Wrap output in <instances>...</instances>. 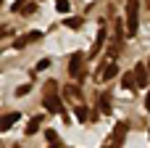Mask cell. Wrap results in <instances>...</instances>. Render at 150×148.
Segmentation results:
<instances>
[{"label": "cell", "mask_w": 150, "mask_h": 148, "mask_svg": "<svg viewBox=\"0 0 150 148\" xmlns=\"http://www.w3.org/2000/svg\"><path fill=\"white\" fill-rule=\"evenodd\" d=\"M121 85H124V90H132V87H137V77L124 74V77H121Z\"/></svg>", "instance_id": "obj_10"}, {"label": "cell", "mask_w": 150, "mask_h": 148, "mask_svg": "<svg viewBox=\"0 0 150 148\" xmlns=\"http://www.w3.org/2000/svg\"><path fill=\"white\" fill-rule=\"evenodd\" d=\"M148 66H150V58H148Z\"/></svg>", "instance_id": "obj_21"}, {"label": "cell", "mask_w": 150, "mask_h": 148, "mask_svg": "<svg viewBox=\"0 0 150 148\" xmlns=\"http://www.w3.org/2000/svg\"><path fill=\"white\" fill-rule=\"evenodd\" d=\"M50 148H61V146H58V143H50Z\"/></svg>", "instance_id": "obj_20"}, {"label": "cell", "mask_w": 150, "mask_h": 148, "mask_svg": "<svg viewBox=\"0 0 150 148\" xmlns=\"http://www.w3.org/2000/svg\"><path fill=\"white\" fill-rule=\"evenodd\" d=\"M82 61H84V53H71V58H69V74L74 77V79H84V74H82Z\"/></svg>", "instance_id": "obj_2"}, {"label": "cell", "mask_w": 150, "mask_h": 148, "mask_svg": "<svg viewBox=\"0 0 150 148\" xmlns=\"http://www.w3.org/2000/svg\"><path fill=\"white\" fill-rule=\"evenodd\" d=\"M134 77H137V87H145L148 85V69H145V64H137L134 66Z\"/></svg>", "instance_id": "obj_6"}, {"label": "cell", "mask_w": 150, "mask_h": 148, "mask_svg": "<svg viewBox=\"0 0 150 148\" xmlns=\"http://www.w3.org/2000/svg\"><path fill=\"white\" fill-rule=\"evenodd\" d=\"M127 132H129V124H127V122H119V124H116V130H113V135H111V140H113V148H119L121 143H124Z\"/></svg>", "instance_id": "obj_4"}, {"label": "cell", "mask_w": 150, "mask_h": 148, "mask_svg": "<svg viewBox=\"0 0 150 148\" xmlns=\"http://www.w3.org/2000/svg\"><path fill=\"white\" fill-rule=\"evenodd\" d=\"M103 42H105V29H100V32H98V40H95V45H92V53H90L92 58H95V56L100 53V48H103Z\"/></svg>", "instance_id": "obj_8"}, {"label": "cell", "mask_w": 150, "mask_h": 148, "mask_svg": "<svg viewBox=\"0 0 150 148\" xmlns=\"http://www.w3.org/2000/svg\"><path fill=\"white\" fill-rule=\"evenodd\" d=\"M29 90H32V85H21V87H18V90H16V95H18V98H21V95H26V93H29Z\"/></svg>", "instance_id": "obj_17"}, {"label": "cell", "mask_w": 150, "mask_h": 148, "mask_svg": "<svg viewBox=\"0 0 150 148\" xmlns=\"http://www.w3.org/2000/svg\"><path fill=\"white\" fill-rule=\"evenodd\" d=\"M45 140H47V143H58V138H55L53 130H45Z\"/></svg>", "instance_id": "obj_16"}, {"label": "cell", "mask_w": 150, "mask_h": 148, "mask_svg": "<svg viewBox=\"0 0 150 148\" xmlns=\"http://www.w3.org/2000/svg\"><path fill=\"white\" fill-rule=\"evenodd\" d=\"M145 109L150 111V93H148V98H145Z\"/></svg>", "instance_id": "obj_19"}, {"label": "cell", "mask_w": 150, "mask_h": 148, "mask_svg": "<svg viewBox=\"0 0 150 148\" xmlns=\"http://www.w3.org/2000/svg\"><path fill=\"white\" fill-rule=\"evenodd\" d=\"M116 74H119V66H116V61H111L108 66H100V71H98V79H105V82H108V79H113Z\"/></svg>", "instance_id": "obj_5"}, {"label": "cell", "mask_w": 150, "mask_h": 148, "mask_svg": "<svg viewBox=\"0 0 150 148\" xmlns=\"http://www.w3.org/2000/svg\"><path fill=\"white\" fill-rule=\"evenodd\" d=\"M76 119H79V122L87 119V109H84V106H76Z\"/></svg>", "instance_id": "obj_14"}, {"label": "cell", "mask_w": 150, "mask_h": 148, "mask_svg": "<svg viewBox=\"0 0 150 148\" xmlns=\"http://www.w3.org/2000/svg\"><path fill=\"white\" fill-rule=\"evenodd\" d=\"M18 117H21V114H16V111H13V114H8V117L3 119V124H0V130H3V132H5V130H11V127L18 122Z\"/></svg>", "instance_id": "obj_9"}, {"label": "cell", "mask_w": 150, "mask_h": 148, "mask_svg": "<svg viewBox=\"0 0 150 148\" xmlns=\"http://www.w3.org/2000/svg\"><path fill=\"white\" fill-rule=\"evenodd\" d=\"M148 135H150V130H148Z\"/></svg>", "instance_id": "obj_23"}, {"label": "cell", "mask_w": 150, "mask_h": 148, "mask_svg": "<svg viewBox=\"0 0 150 148\" xmlns=\"http://www.w3.org/2000/svg\"><path fill=\"white\" fill-rule=\"evenodd\" d=\"M47 64H50V61H47V58H42V61H40V64H37V69H40V71H42V69H47Z\"/></svg>", "instance_id": "obj_18"}, {"label": "cell", "mask_w": 150, "mask_h": 148, "mask_svg": "<svg viewBox=\"0 0 150 148\" xmlns=\"http://www.w3.org/2000/svg\"><path fill=\"white\" fill-rule=\"evenodd\" d=\"M100 111H103V114H105V117H108V114H111V101H108V93H105V95H103V98H100Z\"/></svg>", "instance_id": "obj_11"}, {"label": "cell", "mask_w": 150, "mask_h": 148, "mask_svg": "<svg viewBox=\"0 0 150 148\" xmlns=\"http://www.w3.org/2000/svg\"><path fill=\"white\" fill-rule=\"evenodd\" d=\"M42 106H45L50 114H63V103H61V98H58L55 93H47V95L42 98Z\"/></svg>", "instance_id": "obj_3"}, {"label": "cell", "mask_w": 150, "mask_h": 148, "mask_svg": "<svg viewBox=\"0 0 150 148\" xmlns=\"http://www.w3.org/2000/svg\"><path fill=\"white\" fill-rule=\"evenodd\" d=\"M55 8H58L61 13H66V11H69V0H55Z\"/></svg>", "instance_id": "obj_15"}, {"label": "cell", "mask_w": 150, "mask_h": 148, "mask_svg": "<svg viewBox=\"0 0 150 148\" xmlns=\"http://www.w3.org/2000/svg\"><path fill=\"white\" fill-rule=\"evenodd\" d=\"M63 24H66L69 29H79V26H82V19H76V16H71V19H66Z\"/></svg>", "instance_id": "obj_12"}, {"label": "cell", "mask_w": 150, "mask_h": 148, "mask_svg": "<svg viewBox=\"0 0 150 148\" xmlns=\"http://www.w3.org/2000/svg\"><path fill=\"white\" fill-rule=\"evenodd\" d=\"M63 93H66L69 98H79V87H76V85H69V87H63Z\"/></svg>", "instance_id": "obj_13"}, {"label": "cell", "mask_w": 150, "mask_h": 148, "mask_svg": "<svg viewBox=\"0 0 150 148\" xmlns=\"http://www.w3.org/2000/svg\"><path fill=\"white\" fill-rule=\"evenodd\" d=\"M40 124H42V117H32V119L26 122V130H24V132H26V135H34V132L40 130Z\"/></svg>", "instance_id": "obj_7"}, {"label": "cell", "mask_w": 150, "mask_h": 148, "mask_svg": "<svg viewBox=\"0 0 150 148\" xmlns=\"http://www.w3.org/2000/svg\"><path fill=\"white\" fill-rule=\"evenodd\" d=\"M13 148H18V146H13Z\"/></svg>", "instance_id": "obj_22"}, {"label": "cell", "mask_w": 150, "mask_h": 148, "mask_svg": "<svg viewBox=\"0 0 150 148\" xmlns=\"http://www.w3.org/2000/svg\"><path fill=\"white\" fill-rule=\"evenodd\" d=\"M140 29V0H127V37H134Z\"/></svg>", "instance_id": "obj_1"}]
</instances>
